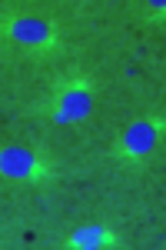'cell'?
Listing matches in <instances>:
<instances>
[{
	"instance_id": "cell-2",
	"label": "cell",
	"mask_w": 166,
	"mask_h": 250,
	"mask_svg": "<svg viewBox=\"0 0 166 250\" xmlns=\"http://www.w3.org/2000/svg\"><path fill=\"white\" fill-rule=\"evenodd\" d=\"M160 137H163V117H143V120H133L127 130H123V137H120V144H116L113 157L123 160V164H143V160L156 150Z\"/></svg>"
},
{
	"instance_id": "cell-3",
	"label": "cell",
	"mask_w": 166,
	"mask_h": 250,
	"mask_svg": "<svg viewBox=\"0 0 166 250\" xmlns=\"http://www.w3.org/2000/svg\"><path fill=\"white\" fill-rule=\"evenodd\" d=\"M0 177L14 184H34V187L56 180V173H50L27 147H17V144L0 147Z\"/></svg>"
},
{
	"instance_id": "cell-4",
	"label": "cell",
	"mask_w": 166,
	"mask_h": 250,
	"mask_svg": "<svg viewBox=\"0 0 166 250\" xmlns=\"http://www.w3.org/2000/svg\"><path fill=\"white\" fill-rule=\"evenodd\" d=\"M93 110V87L87 77H74L70 83L60 87L56 104L50 110V124H76V120H87Z\"/></svg>"
},
{
	"instance_id": "cell-1",
	"label": "cell",
	"mask_w": 166,
	"mask_h": 250,
	"mask_svg": "<svg viewBox=\"0 0 166 250\" xmlns=\"http://www.w3.org/2000/svg\"><path fill=\"white\" fill-rule=\"evenodd\" d=\"M0 37H7L17 47L27 50H40V54H50L60 47V34L47 17L37 14H14V17H0Z\"/></svg>"
},
{
	"instance_id": "cell-5",
	"label": "cell",
	"mask_w": 166,
	"mask_h": 250,
	"mask_svg": "<svg viewBox=\"0 0 166 250\" xmlns=\"http://www.w3.org/2000/svg\"><path fill=\"white\" fill-rule=\"evenodd\" d=\"M63 247L67 250H103V247H123V244L107 227H80L70 240H63Z\"/></svg>"
}]
</instances>
